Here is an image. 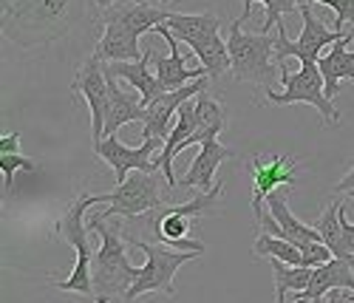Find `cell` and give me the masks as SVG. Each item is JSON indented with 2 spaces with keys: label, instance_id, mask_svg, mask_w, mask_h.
Listing matches in <instances>:
<instances>
[{
  "label": "cell",
  "instance_id": "cell-30",
  "mask_svg": "<svg viewBox=\"0 0 354 303\" xmlns=\"http://www.w3.org/2000/svg\"><path fill=\"white\" fill-rule=\"evenodd\" d=\"M0 170H3V196L9 199L12 190H15V173L17 170L35 173L37 165H35V159H28L23 154H0Z\"/></svg>",
  "mask_w": 354,
  "mask_h": 303
},
{
  "label": "cell",
  "instance_id": "cell-27",
  "mask_svg": "<svg viewBox=\"0 0 354 303\" xmlns=\"http://www.w3.org/2000/svg\"><path fill=\"white\" fill-rule=\"evenodd\" d=\"M252 252L258 258H278V261L292 264V266H309L306 255L301 252L298 244H292V241L278 238V235H270V232H258L255 244H252Z\"/></svg>",
  "mask_w": 354,
  "mask_h": 303
},
{
  "label": "cell",
  "instance_id": "cell-13",
  "mask_svg": "<svg viewBox=\"0 0 354 303\" xmlns=\"http://www.w3.org/2000/svg\"><path fill=\"white\" fill-rule=\"evenodd\" d=\"M207 82L210 77H201L185 88H176V91H165L159 94L153 102L145 105V119H142V142L145 139H167L170 131H173V113L179 111L187 100L198 97L201 91H207Z\"/></svg>",
  "mask_w": 354,
  "mask_h": 303
},
{
  "label": "cell",
  "instance_id": "cell-20",
  "mask_svg": "<svg viewBox=\"0 0 354 303\" xmlns=\"http://www.w3.org/2000/svg\"><path fill=\"white\" fill-rule=\"evenodd\" d=\"M196 134V97L187 100L182 108H179V116H176V125L170 131V136L165 139V147H162V154L156 159V165L162 167L165 173V181L170 185V190H176V185H179V178H176L173 173V159L182 154V145Z\"/></svg>",
  "mask_w": 354,
  "mask_h": 303
},
{
  "label": "cell",
  "instance_id": "cell-12",
  "mask_svg": "<svg viewBox=\"0 0 354 303\" xmlns=\"http://www.w3.org/2000/svg\"><path fill=\"white\" fill-rule=\"evenodd\" d=\"M71 94L82 97L91 111V139L100 142L105 136V113H108V74H105V63L94 54L88 63H82V68L77 71L74 82H71Z\"/></svg>",
  "mask_w": 354,
  "mask_h": 303
},
{
  "label": "cell",
  "instance_id": "cell-18",
  "mask_svg": "<svg viewBox=\"0 0 354 303\" xmlns=\"http://www.w3.org/2000/svg\"><path fill=\"white\" fill-rule=\"evenodd\" d=\"M153 51L156 48H145L139 59H133V63H105V71L116 80H125L128 85H133L139 91L142 102H153L159 94H165V88L159 82L156 74H151V63H153Z\"/></svg>",
  "mask_w": 354,
  "mask_h": 303
},
{
  "label": "cell",
  "instance_id": "cell-25",
  "mask_svg": "<svg viewBox=\"0 0 354 303\" xmlns=\"http://www.w3.org/2000/svg\"><path fill=\"white\" fill-rule=\"evenodd\" d=\"M270 266H272V275H275V300L278 303H286V295H298L309 286L312 281V272L315 266H292V264H283L278 258H267Z\"/></svg>",
  "mask_w": 354,
  "mask_h": 303
},
{
  "label": "cell",
  "instance_id": "cell-22",
  "mask_svg": "<svg viewBox=\"0 0 354 303\" xmlns=\"http://www.w3.org/2000/svg\"><path fill=\"white\" fill-rule=\"evenodd\" d=\"M167 28L173 32V37L179 43L201 46L213 37L221 35V17L216 12H201V15H179V12H170L167 15Z\"/></svg>",
  "mask_w": 354,
  "mask_h": 303
},
{
  "label": "cell",
  "instance_id": "cell-14",
  "mask_svg": "<svg viewBox=\"0 0 354 303\" xmlns=\"http://www.w3.org/2000/svg\"><path fill=\"white\" fill-rule=\"evenodd\" d=\"M151 35L165 37L167 46H170V51H173L170 57L153 54L156 77H159V82H162L165 91H176V88H185V85H190V82H196V80H201V77H210L204 66H198V68H187V66H185V57L179 54V40L173 37V32L167 28V23H159Z\"/></svg>",
  "mask_w": 354,
  "mask_h": 303
},
{
  "label": "cell",
  "instance_id": "cell-6",
  "mask_svg": "<svg viewBox=\"0 0 354 303\" xmlns=\"http://www.w3.org/2000/svg\"><path fill=\"white\" fill-rule=\"evenodd\" d=\"M221 193H224V181H218L210 193H198L187 204L167 207L165 213L156 219V232H153L156 241L170 244L176 250H182V252H201L204 255V250H207V247H204V241L190 235V221L201 219V216H216Z\"/></svg>",
  "mask_w": 354,
  "mask_h": 303
},
{
  "label": "cell",
  "instance_id": "cell-15",
  "mask_svg": "<svg viewBox=\"0 0 354 303\" xmlns=\"http://www.w3.org/2000/svg\"><path fill=\"white\" fill-rule=\"evenodd\" d=\"M198 145H201L198 156L193 159L190 170L179 178V185H176V187H198L201 193H210V190L216 187V185H213V173L218 170L221 162L235 159V154H232L227 145L218 142V136H204Z\"/></svg>",
  "mask_w": 354,
  "mask_h": 303
},
{
  "label": "cell",
  "instance_id": "cell-31",
  "mask_svg": "<svg viewBox=\"0 0 354 303\" xmlns=\"http://www.w3.org/2000/svg\"><path fill=\"white\" fill-rule=\"evenodd\" d=\"M304 3H320V6H329L335 12V28L340 35H348V28H354V0H304Z\"/></svg>",
  "mask_w": 354,
  "mask_h": 303
},
{
  "label": "cell",
  "instance_id": "cell-36",
  "mask_svg": "<svg viewBox=\"0 0 354 303\" xmlns=\"http://www.w3.org/2000/svg\"><path fill=\"white\" fill-rule=\"evenodd\" d=\"M94 3L100 6V9H105V6H111V3H116V0H94ZM162 6H167V3H173V0H159Z\"/></svg>",
  "mask_w": 354,
  "mask_h": 303
},
{
  "label": "cell",
  "instance_id": "cell-7",
  "mask_svg": "<svg viewBox=\"0 0 354 303\" xmlns=\"http://www.w3.org/2000/svg\"><path fill=\"white\" fill-rule=\"evenodd\" d=\"M281 82H283V91L275 94V91H267V100L272 105H312L323 122L329 128H337L340 125V111L335 108V100L326 97V85H323V74L317 68V63H301V68L289 77V68L286 63L281 66Z\"/></svg>",
  "mask_w": 354,
  "mask_h": 303
},
{
  "label": "cell",
  "instance_id": "cell-2",
  "mask_svg": "<svg viewBox=\"0 0 354 303\" xmlns=\"http://www.w3.org/2000/svg\"><path fill=\"white\" fill-rule=\"evenodd\" d=\"M105 201V193L100 196H91V193H82L68 210H66V216L54 224V232L66 238V244L74 247L77 252V261L68 272V278L66 281H54L57 289H63V292H77V295H85V297H94V252H91V244H88V210L97 207Z\"/></svg>",
  "mask_w": 354,
  "mask_h": 303
},
{
  "label": "cell",
  "instance_id": "cell-11",
  "mask_svg": "<svg viewBox=\"0 0 354 303\" xmlns=\"http://www.w3.org/2000/svg\"><path fill=\"white\" fill-rule=\"evenodd\" d=\"M250 173H252V213L255 219L263 216L267 210V196L281 190V187H295L298 178V159L295 156H261L255 154L250 159Z\"/></svg>",
  "mask_w": 354,
  "mask_h": 303
},
{
  "label": "cell",
  "instance_id": "cell-32",
  "mask_svg": "<svg viewBox=\"0 0 354 303\" xmlns=\"http://www.w3.org/2000/svg\"><path fill=\"white\" fill-rule=\"evenodd\" d=\"M340 227H343L346 247L354 252V224H348V219H346V204H340Z\"/></svg>",
  "mask_w": 354,
  "mask_h": 303
},
{
  "label": "cell",
  "instance_id": "cell-19",
  "mask_svg": "<svg viewBox=\"0 0 354 303\" xmlns=\"http://www.w3.org/2000/svg\"><path fill=\"white\" fill-rule=\"evenodd\" d=\"M354 43V35L348 32L346 37H340L326 54L317 59V68L323 74V85H326V97L335 100L340 94L343 80L354 82V48H348Z\"/></svg>",
  "mask_w": 354,
  "mask_h": 303
},
{
  "label": "cell",
  "instance_id": "cell-38",
  "mask_svg": "<svg viewBox=\"0 0 354 303\" xmlns=\"http://www.w3.org/2000/svg\"><path fill=\"white\" fill-rule=\"evenodd\" d=\"M346 196H348V199H354V190H351V193H346Z\"/></svg>",
  "mask_w": 354,
  "mask_h": 303
},
{
  "label": "cell",
  "instance_id": "cell-23",
  "mask_svg": "<svg viewBox=\"0 0 354 303\" xmlns=\"http://www.w3.org/2000/svg\"><path fill=\"white\" fill-rule=\"evenodd\" d=\"M102 37L97 43V57L102 63H133L142 57L145 48H139V35L120 23H102Z\"/></svg>",
  "mask_w": 354,
  "mask_h": 303
},
{
  "label": "cell",
  "instance_id": "cell-29",
  "mask_svg": "<svg viewBox=\"0 0 354 303\" xmlns=\"http://www.w3.org/2000/svg\"><path fill=\"white\" fill-rule=\"evenodd\" d=\"M241 3H244V15L239 17L241 23H244V20H250V15H252V6H255V3H261L263 9H267V20H263L261 32H263V35H270V28H275V26L283 20V15L298 12L304 0H241Z\"/></svg>",
  "mask_w": 354,
  "mask_h": 303
},
{
  "label": "cell",
  "instance_id": "cell-21",
  "mask_svg": "<svg viewBox=\"0 0 354 303\" xmlns=\"http://www.w3.org/2000/svg\"><path fill=\"white\" fill-rule=\"evenodd\" d=\"M108 74V71H105ZM142 122L145 119V102L142 97H136L133 91H122L116 85V77L108 74V113H105V136H116V131L131 125V122Z\"/></svg>",
  "mask_w": 354,
  "mask_h": 303
},
{
  "label": "cell",
  "instance_id": "cell-3",
  "mask_svg": "<svg viewBox=\"0 0 354 303\" xmlns=\"http://www.w3.org/2000/svg\"><path fill=\"white\" fill-rule=\"evenodd\" d=\"M88 230H94L102 238L100 252H94V303H111L113 297H125L131 284L139 275V266H133L125 255V241L120 224L108 221H94L88 224Z\"/></svg>",
  "mask_w": 354,
  "mask_h": 303
},
{
  "label": "cell",
  "instance_id": "cell-24",
  "mask_svg": "<svg viewBox=\"0 0 354 303\" xmlns=\"http://www.w3.org/2000/svg\"><path fill=\"white\" fill-rule=\"evenodd\" d=\"M224 128H227V108L218 100H213L207 91H201L196 97V134L182 145V150L201 142L204 136H218Z\"/></svg>",
  "mask_w": 354,
  "mask_h": 303
},
{
  "label": "cell",
  "instance_id": "cell-4",
  "mask_svg": "<svg viewBox=\"0 0 354 303\" xmlns=\"http://www.w3.org/2000/svg\"><path fill=\"white\" fill-rule=\"evenodd\" d=\"M232 68L230 74L235 82H247L261 88L263 94L272 91V74H275V40L263 32H244L241 20L230 23V37H227Z\"/></svg>",
  "mask_w": 354,
  "mask_h": 303
},
{
  "label": "cell",
  "instance_id": "cell-5",
  "mask_svg": "<svg viewBox=\"0 0 354 303\" xmlns=\"http://www.w3.org/2000/svg\"><path fill=\"white\" fill-rule=\"evenodd\" d=\"M165 201L159 190V173L133 170L122 185H116L113 193H105V201L97 204V210H88V224L108 221V219H136L151 210H159Z\"/></svg>",
  "mask_w": 354,
  "mask_h": 303
},
{
  "label": "cell",
  "instance_id": "cell-9",
  "mask_svg": "<svg viewBox=\"0 0 354 303\" xmlns=\"http://www.w3.org/2000/svg\"><path fill=\"white\" fill-rule=\"evenodd\" d=\"M298 12H301V17H304V32H301L298 40H289V37H286L283 20L275 26V32H278V37H275V63H278V66H283L289 57L298 59V63H317V59L323 57V54H320L323 48L335 46L340 37H346V35L337 32V28H329L320 17H315L312 3H301Z\"/></svg>",
  "mask_w": 354,
  "mask_h": 303
},
{
  "label": "cell",
  "instance_id": "cell-10",
  "mask_svg": "<svg viewBox=\"0 0 354 303\" xmlns=\"http://www.w3.org/2000/svg\"><path fill=\"white\" fill-rule=\"evenodd\" d=\"M165 147L162 139H145L139 147H128L122 145L116 136H102L94 150H97V156L113 170V178H116V185H122V181L133 173V170H145V173H162V167L151 159L153 156V150Z\"/></svg>",
  "mask_w": 354,
  "mask_h": 303
},
{
  "label": "cell",
  "instance_id": "cell-34",
  "mask_svg": "<svg viewBox=\"0 0 354 303\" xmlns=\"http://www.w3.org/2000/svg\"><path fill=\"white\" fill-rule=\"evenodd\" d=\"M354 190V165H351V170L337 181L335 185V193H351Z\"/></svg>",
  "mask_w": 354,
  "mask_h": 303
},
{
  "label": "cell",
  "instance_id": "cell-17",
  "mask_svg": "<svg viewBox=\"0 0 354 303\" xmlns=\"http://www.w3.org/2000/svg\"><path fill=\"white\" fill-rule=\"evenodd\" d=\"M332 289H348V292H354V266L348 261H343V258H332L326 264L315 266L309 286L304 292H298V295H292V297L301 300V303H315L323 295H329Z\"/></svg>",
  "mask_w": 354,
  "mask_h": 303
},
{
  "label": "cell",
  "instance_id": "cell-35",
  "mask_svg": "<svg viewBox=\"0 0 354 303\" xmlns=\"http://www.w3.org/2000/svg\"><path fill=\"white\" fill-rule=\"evenodd\" d=\"M348 300H351V295H346V292H335L326 303H348Z\"/></svg>",
  "mask_w": 354,
  "mask_h": 303
},
{
  "label": "cell",
  "instance_id": "cell-33",
  "mask_svg": "<svg viewBox=\"0 0 354 303\" xmlns=\"http://www.w3.org/2000/svg\"><path fill=\"white\" fill-rule=\"evenodd\" d=\"M0 154H20V134H6L0 139Z\"/></svg>",
  "mask_w": 354,
  "mask_h": 303
},
{
  "label": "cell",
  "instance_id": "cell-8",
  "mask_svg": "<svg viewBox=\"0 0 354 303\" xmlns=\"http://www.w3.org/2000/svg\"><path fill=\"white\" fill-rule=\"evenodd\" d=\"M133 247L142 250L147 255V261H145V266H139V275L131 284V289L125 292V300H136L145 292H165L167 297H173L176 295L173 275L179 272V266L201 258V252H182V250L173 252L159 244H147V241H133Z\"/></svg>",
  "mask_w": 354,
  "mask_h": 303
},
{
  "label": "cell",
  "instance_id": "cell-26",
  "mask_svg": "<svg viewBox=\"0 0 354 303\" xmlns=\"http://www.w3.org/2000/svg\"><path fill=\"white\" fill-rule=\"evenodd\" d=\"M340 199L337 201H332L326 210H323V216L317 219V230H320V235H323V244H326L329 250H332V255L335 258H343V261H348L351 266H354V252L346 247V238H343V227H340Z\"/></svg>",
  "mask_w": 354,
  "mask_h": 303
},
{
  "label": "cell",
  "instance_id": "cell-1",
  "mask_svg": "<svg viewBox=\"0 0 354 303\" xmlns=\"http://www.w3.org/2000/svg\"><path fill=\"white\" fill-rule=\"evenodd\" d=\"M82 0H15L3 9V35L20 48H40L71 35Z\"/></svg>",
  "mask_w": 354,
  "mask_h": 303
},
{
  "label": "cell",
  "instance_id": "cell-16",
  "mask_svg": "<svg viewBox=\"0 0 354 303\" xmlns=\"http://www.w3.org/2000/svg\"><path fill=\"white\" fill-rule=\"evenodd\" d=\"M167 15H170L167 9L151 6V3H145V0H116V3L102 9V23H120L142 37L147 32H153L159 23H165Z\"/></svg>",
  "mask_w": 354,
  "mask_h": 303
},
{
  "label": "cell",
  "instance_id": "cell-37",
  "mask_svg": "<svg viewBox=\"0 0 354 303\" xmlns=\"http://www.w3.org/2000/svg\"><path fill=\"white\" fill-rule=\"evenodd\" d=\"M12 3H15V0H3V9H9Z\"/></svg>",
  "mask_w": 354,
  "mask_h": 303
},
{
  "label": "cell",
  "instance_id": "cell-28",
  "mask_svg": "<svg viewBox=\"0 0 354 303\" xmlns=\"http://www.w3.org/2000/svg\"><path fill=\"white\" fill-rule=\"evenodd\" d=\"M190 51L201 59V66L207 68L210 80H218L224 71H230V68H232L230 48H227V43L221 40V35H218V37H213V40H207V43H201V46H193Z\"/></svg>",
  "mask_w": 354,
  "mask_h": 303
}]
</instances>
